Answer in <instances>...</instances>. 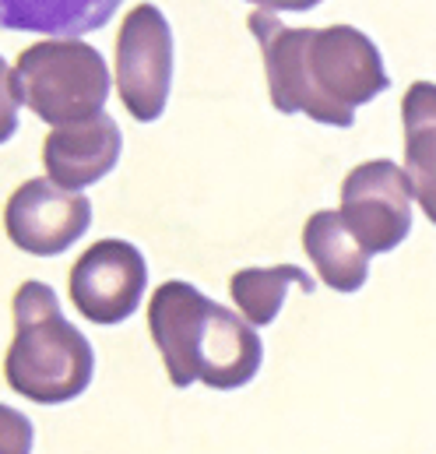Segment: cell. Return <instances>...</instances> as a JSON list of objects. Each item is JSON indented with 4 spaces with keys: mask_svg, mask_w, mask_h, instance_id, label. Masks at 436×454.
<instances>
[{
    "mask_svg": "<svg viewBox=\"0 0 436 454\" xmlns=\"http://www.w3.org/2000/svg\"><path fill=\"white\" fill-rule=\"evenodd\" d=\"M246 4H253L257 11H296V14H303V11H314L317 4H324V0H246Z\"/></svg>",
    "mask_w": 436,
    "mask_h": 454,
    "instance_id": "cell-16",
    "label": "cell"
},
{
    "mask_svg": "<svg viewBox=\"0 0 436 454\" xmlns=\"http://www.w3.org/2000/svg\"><path fill=\"white\" fill-rule=\"evenodd\" d=\"M303 250L334 293H359L370 278V254L345 226L341 212H314L303 226Z\"/></svg>",
    "mask_w": 436,
    "mask_h": 454,
    "instance_id": "cell-11",
    "label": "cell"
},
{
    "mask_svg": "<svg viewBox=\"0 0 436 454\" xmlns=\"http://www.w3.org/2000/svg\"><path fill=\"white\" fill-rule=\"evenodd\" d=\"M148 289V261L127 239L92 243L71 268L67 293L74 310L92 325H120L137 314Z\"/></svg>",
    "mask_w": 436,
    "mask_h": 454,
    "instance_id": "cell-7",
    "label": "cell"
},
{
    "mask_svg": "<svg viewBox=\"0 0 436 454\" xmlns=\"http://www.w3.org/2000/svg\"><path fill=\"white\" fill-rule=\"evenodd\" d=\"M412 184L391 159L359 162L341 180V219L366 254H391L412 232Z\"/></svg>",
    "mask_w": 436,
    "mask_h": 454,
    "instance_id": "cell-6",
    "label": "cell"
},
{
    "mask_svg": "<svg viewBox=\"0 0 436 454\" xmlns=\"http://www.w3.org/2000/svg\"><path fill=\"white\" fill-rule=\"evenodd\" d=\"M289 286H296L300 293H314L317 282L296 268V264H275V268H239L229 278V296L236 303V310L253 325V328H268L285 303Z\"/></svg>",
    "mask_w": 436,
    "mask_h": 454,
    "instance_id": "cell-13",
    "label": "cell"
},
{
    "mask_svg": "<svg viewBox=\"0 0 436 454\" xmlns=\"http://www.w3.org/2000/svg\"><path fill=\"white\" fill-rule=\"evenodd\" d=\"M92 226V201L82 191H67L50 176L25 180L4 208L7 239L32 257H57L74 247Z\"/></svg>",
    "mask_w": 436,
    "mask_h": 454,
    "instance_id": "cell-8",
    "label": "cell"
},
{
    "mask_svg": "<svg viewBox=\"0 0 436 454\" xmlns=\"http://www.w3.org/2000/svg\"><path fill=\"white\" fill-rule=\"evenodd\" d=\"M173 28L155 4H137L123 14L116 35V92L137 123H155L173 92Z\"/></svg>",
    "mask_w": 436,
    "mask_h": 454,
    "instance_id": "cell-5",
    "label": "cell"
},
{
    "mask_svg": "<svg viewBox=\"0 0 436 454\" xmlns=\"http://www.w3.org/2000/svg\"><path fill=\"white\" fill-rule=\"evenodd\" d=\"M278 114H303L327 127H352L355 110L391 89L377 43L355 25L289 28L271 11L246 18Z\"/></svg>",
    "mask_w": 436,
    "mask_h": 454,
    "instance_id": "cell-1",
    "label": "cell"
},
{
    "mask_svg": "<svg viewBox=\"0 0 436 454\" xmlns=\"http://www.w3.org/2000/svg\"><path fill=\"white\" fill-rule=\"evenodd\" d=\"M123 0H0V28L50 39H78L113 21Z\"/></svg>",
    "mask_w": 436,
    "mask_h": 454,
    "instance_id": "cell-10",
    "label": "cell"
},
{
    "mask_svg": "<svg viewBox=\"0 0 436 454\" xmlns=\"http://www.w3.org/2000/svg\"><path fill=\"white\" fill-rule=\"evenodd\" d=\"M21 103L50 127L103 114L113 89L106 57L85 39H39L14 60Z\"/></svg>",
    "mask_w": 436,
    "mask_h": 454,
    "instance_id": "cell-4",
    "label": "cell"
},
{
    "mask_svg": "<svg viewBox=\"0 0 436 454\" xmlns=\"http://www.w3.org/2000/svg\"><path fill=\"white\" fill-rule=\"evenodd\" d=\"M35 427L25 412L0 402V454H32Z\"/></svg>",
    "mask_w": 436,
    "mask_h": 454,
    "instance_id": "cell-14",
    "label": "cell"
},
{
    "mask_svg": "<svg viewBox=\"0 0 436 454\" xmlns=\"http://www.w3.org/2000/svg\"><path fill=\"white\" fill-rule=\"evenodd\" d=\"M120 152H123L120 123L103 110L89 120L53 127L43 141V166L53 184L67 191H85L116 169Z\"/></svg>",
    "mask_w": 436,
    "mask_h": 454,
    "instance_id": "cell-9",
    "label": "cell"
},
{
    "mask_svg": "<svg viewBox=\"0 0 436 454\" xmlns=\"http://www.w3.org/2000/svg\"><path fill=\"white\" fill-rule=\"evenodd\" d=\"M14 339L4 356V380L14 395L35 405H64L89 391L96 373V352L85 332H78L60 296L46 282H21L14 300Z\"/></svg>",
    "mask_w": 436,
    "mask_h": 454,
    "instance_id": "cell-3",
    "label": "cell"
},
{
    "mask_svg": "<svg viewBox=\"0 0 436 454\" xmlns=\"http://www.w3.org/2000/svg\"><path fill=\"white\" fill-rule=\"evenodd\" d=\"M405 173L423 215L436 226V85L412 82L401 99Z\"/></svg>",
    "mask_w": 436,
    "mask_h": 454,
    "instance_id": "cell-12",
    "label": "cell"
},
{
    "mask_svg": "<svg viewBox=\"0 0 436 454\" xmlns=\"http://www.w3.org/2000/svg\"><path fill=\"white\" fill-rule=\"evenodd\" d=\"M148 335L155 341L173 387L205 384L212 391L246 387L264 345L257 328L215 303L191 282H162L148 300Z\"/></svg>",
    "mask_w": 436,
    "mask_h": 454,
    "instance_id": "cell-2",
    "label": "cell"
},
{
    "mask_svg": "<svg viewBox=\"0 0 436 454\" xmlns=\"http://www.w3.org/2000/svg\"><path fill=\"white\" fill-rule=\"evenodd\" d=\"M21 89L14 67L0 57V145H7L18 134V110H21Z\"/></svg>",
    "mask_w": 436,
    "mask_h": 454,
    "instance_id": "cell-15",
    "label": "cell"
}]
</instances>
